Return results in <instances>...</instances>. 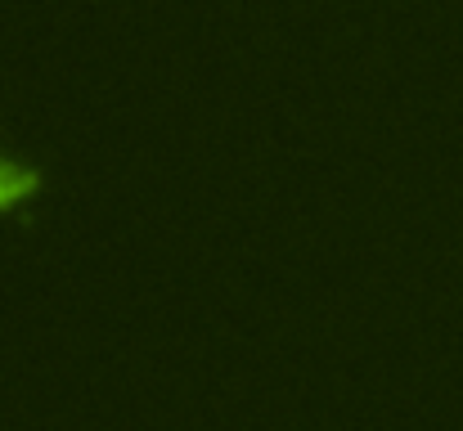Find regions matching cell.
Returning <instances> with one entry per match:
<instances>
[{
    "instance_id": "cell-1",
    "label": "cell",
    "mask_w": 463,
    "mask_h": 431,
    "mask_svg": "<svg viewBox=\"0 0 463 431\" xmlns=\"http://www.w3.org/2000/svg\"><path fill=\"white\" fill-rule=\"evenodd\" d=\"M41 189V171L32 166H18V162H0V211L18 207L27 193Z\"/></svg>"
}]
</instances>
